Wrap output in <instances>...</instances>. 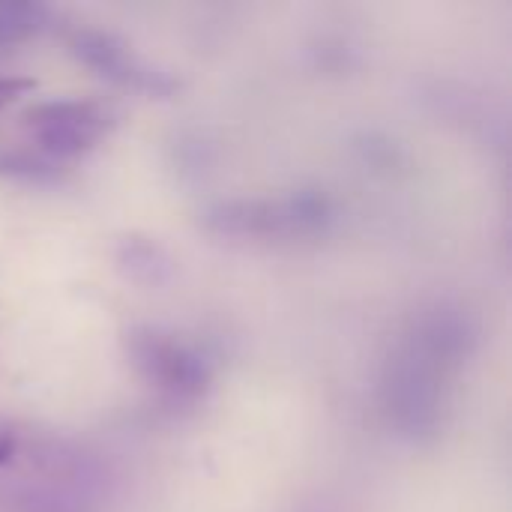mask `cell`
Masks as SVG:
<instances>
[{
	"instance_id": "cell-1",
	"label": "cell",
	"mask_w": 512,
	"mask_h": 512,
	"mask_svg": "<svg viewBox=\"0 0 512 512\" xmlns=\"http://www.w3.org/2000/svg\"><path fill=\"white\" fill-rule=\"evenodd\" d=\"M201 222L222 237H306L333 222V201L318 189L285 198H231L210 204Z\"/></svg>"
},
{
	"instance_id": "cell-2",
	"label": "cell",
	"mask_w": 512,
	"mask_h": 512,
	"mask_svg": "<svg viewBox=\"0 0 512 512\" xmlns=\"http://www.w3.org/2000/svg\"><path fill=\"white\" fill-rule=\"evenodd\" d=\"M381 396L399 435L411 441L432 438L444 414V369L405 345L387 366Z\"/></svg>"
},
{
	"instance_id": "cell-3",
	"label": "cell",
	"mask_w": 512,
	"mask_h": 512,
	"mask_svg": "<svg viewBox=\"0 0 512 512\" xmlns=\"http://www.w3.org/2000/svg\"><path fill=\"white\" fill-rule=\"evenodd\" d=\"M123 351L135 372L171 402H195L213 381L210 363L192 345L156 327L126 330Z\"/></svg>"
},
{
	"instance_id": "cell-4",
	"label": "cell",
	"mask_w": 512,
	"mask_h": 512,
	"mask_svg": "<svg viewBox=\"0 0 512 512\" xmlns=\"http://www.w3.org/2000/svg\"><path fill=\"white\" fill-rule=\"evenodd\" d=\"M111 123V111L90 99H51L24 111V126L48 159H72L93 150Z\"/></svg>"
},
{
	"instance_id": "cell-5",
	"label": "cell",
	"mask_w": 512,
	"mask_h": 512,
	"mask_svg": "<svg viewBox=\"0 0 512 512\" xmlns=\"http://www.w3.org/2000/svg\"><path fill=\"white\" fill-rule=\"evenodd\" d=\"M69 51L96 75L147 93V96H171L174 90H180V81L168 72V69H156L147 60H141L132 45H126L120 36L105 33V30H78L69 39Z\"/></svg>"
},
{
	"instance_id": "cell-6",
	"label": "cell",
	"mask_w": 512,
	"mask_h": 512,
	"mask_svg": "<svg viewBox=\"0 0 512 512\" xmlns=\"http://www.w3.org/2000/svg\"><path fill=\"white\" fill-rule=\"evenodd\" d=\"M474 336L477 333L465 312L438 306L414 321V330L405 345L414 348L417 354H423L426 360L438 363L447 372L453 363H459L471 354Z\"/></svg>"
},
{
	"instance_id": "cell-7",
	"label": "cell",
	"mask_w": 512,
	"mask_h": 512,
	"mask_svg": "<svg viewBox=\"0 0 512 512\" xmlns=\"http://www.w3.org/2000/svg\"><path fill=\"white\" fill-rule=\"evenodd\" d=\"M114 261H117V270L141 288L168 285L177 273V264L168 255V249L159 240L144 237V234H126L114 249Z\"/></svg>"
},
{
	"instance_id": "cell-8",
	"label": "cell",
	"mask_w": 512,
	"mask_h": 512,
	"mask_svg": "<svg viewBox=\"0 0 512 512\" xmlns=\"http://www.w3.org/2000/svg\"><path fill=\"white\" fill-rule=\"evenodd\" d=\"M54 21L51 6L39 0H0V48L45 33Z\"/></svg>"
},
{
	"instance_id": "cell-9",
	"label": "cell",
	"mask_w": 512,
	"mask_h": 512,
	"mask_svg": "<svg viewBox=\"0 0 512 512\" xmlns=\"http://www.w3.org/2000/svg\"><path fill=\"white\" fill-rule=\"evenodd\" d=\"M0 177L42 183L57 177V165L48 156H33L27 150H0Z\"/></svg>"
},
{
	"instance_id": "cell-10",
	"label": "cell",
	"mask_w": 512,
	"mask_h": 512,
	"mask_svg": "<svg viewBox=\"0 0 512 512\" xmlns=\"http://www.w3.org/2000/svg\"><path fill=\"white\" fill-rule=\"evenodd\" d=\"M33 90H36V81L33 78H21V75L0 78V111L9 108L12 102H18L21 96L33 93Z\"/></svg>"
},
{
	"instance_id": "cell-11",
	"label": "cell",
	"mask_w": 512,
	"mask_h": 512,
	"mask_svg": "<svg viewBox=\"0 0 512 512\" xmlns=\"http://www.w3.org/2000/svg\"><path fill=\"white\" fill-rule=\"evenodd\" d=\"M12 456H15V435H12L9 429H3V426H0V468H3V465H9V462H12Z\"/></svg>"
}]
</instances>
